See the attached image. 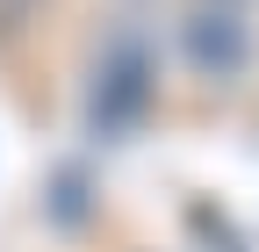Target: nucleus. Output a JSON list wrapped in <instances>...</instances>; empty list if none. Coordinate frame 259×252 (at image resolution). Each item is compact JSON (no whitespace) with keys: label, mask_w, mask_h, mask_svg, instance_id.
Instances as JSON below:
<instances>
[{"label":"nucleus","mask_w":259,"mask_h":252,"mask_svg":"<svg viewBox=\"0 0 259 252\" xmlns=\"http://www.w3.org/2000/svg\"><path fill=\"white\" fill-rule=\"evenodd\" d=\"M151 101H158V51L137 29H115L94 58V79H87V130L101 144H115L151 115Z\"/></svg>","instance_id":"nucleus-1"},{"label":"nucleus","mask_w":259,"mask_h":252,"mask_svg":"<svg viewBox=\"0 0 259 252\" xmlns=\"http://www.w3.org/2000/svg\"><path fill=\"white\" fill-rule=\"evenodd\" d=\"M180 58H187L209 87L238 79V72L252 65V22L231 8V0H194V8L180 15Z\"/></svg>","instance_id":"nucleus-2"}]
</instances>
